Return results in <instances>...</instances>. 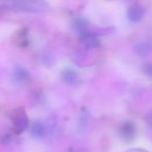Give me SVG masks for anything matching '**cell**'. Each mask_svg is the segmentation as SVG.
<instances>
[{"label": "cell", "mask_w": 152, "mask_h": 152, "mask_svg": "<svg viewBox=\"0 0 152 152\" xmlns=\"http://www.w3.org/2000/svg\"><path fill=\"white\" fill-rule=\"evenodd\" d=\"M48 8L45 0H15L14 11L28 12V13H39L44 12Z\"/></svg>", "instance_id": "obj_1"}, {"label": "cell", "mask_w": 152, "mask_h": 152, "mask_svg": "<svg viewBox=\"0 0 152 152\" xmlns=\"http://www.w3.org/2000/svg\"><path fill=\"white\" fill-rule=\"evenodd\" d=\"M144 14H145V10H144V7L140 6V5H133V6H131V7L128 8V11H127V17H128V19H129L132 23H138V21H140V20L142 19Z\"/></svg>", "instance_id": "obj_2"}, {"label": "cell", "mask_w": 152, "mask_h": 152, "mask_svg": "<svg viewBox=\"0 0 152 152\" xmlns=\"http://www.w3.org/2000/svg\"><path fill=\"white\" fill-rule=\"evenodd\" d=\"M81 44L86 49H95L100 45V40L96 36H94L91 33H84V34H82Z\"/></svg>", "instance_id": "obj_3"}, {"label": "cell", "mask_w": 152, "mask_h": 152, "mask_svg": "<svg viewBox=\"0 0 152 152\" xmlns=\"http://www.w3.org/2000/svg\"><path fill=\"white\" fill-rule=\"evenodd\" d=\"M49 132V127L45 122H42V121H37L33 124V127H32V134L37 138H44Z\"/></svg>", "instance_id": "obj_4"}, {"label": "cell", "mask_w": 152, "mask_h": 152, "mask_svg": "<svg viewBox=\"0 0 152 152\" xmlns=\"http://www.w3.org/2000/svg\"><path fill=\"white\" fill-rule=\"evenodd\" d=\"M74 27L77 32H80L81 34L87 33V28H88V21L83 18H76L74 20Z\"/></svg>", "instance_id": "obj_5"}, {"label": "cell", "mask_w": 152, "mask_h": 152, "mask_svg": "<svg viewBox=\"0 0 152 152\" xmlns=\"http://www.w3.org/2000/svg\"><path fill=\"white\" fill-rule=\"evenodd\" d=\"M15 0H0V17L10 11H14Z\"/></svg>", "instance_id": "obj_6"}, {"label": "cell", "mask_w": 152, "mask_h": 152, "mask_svg": "<svg viewBox=\"0 0 152 152\" xmlns=\"http://www.w3.org/2000/svg\"><path fill=\"white\" fill-rule=\"evenodd\" d=\"M27 124H28V120H27V118H26V115L24 113H21L20 115L17 116V119H15V126L18 127V129L24 131L27 127Z\"/></svg>", "instance_id": "obj_7"}, {"label": "cell", "mask_w": 152, "mask_h": 152, "mask_svg": "<svg viewBox=\"0 0 152 152\" xmlns=\"http://www.w3.org/2000/svg\"><path fill=\"white\" fill-rule=\"evenodd\" d=\"M150 50H151V45L148 43H146V42H142V43H140V44H138L135 46V51L139 55H146V53L150 52Z\"/></svg>", "instance_id": "obj_8"}, {"label": "cell", "mask_w": 152, "mask_h": 152, "mask_svg": "<svg viewBox=\"0 0 152 152\" xmlns=\"http://www.w3.org/2000/svg\"><path fill=\"white\" fill-rule=\"evenodd\" d=\"M63 78H64L65 82H68V83H75L76 80H77V75H76L74 71H71V70H66V71L64 72Z\"/></svg>", "instance_id": "obj_9"}, {"label": "cell", "mask_w": 152, "mask_h": 152, "mask_svg": "<svg viewBox=\"0 0 152 152\" xmlns=\"http://www.w3.org/2000/svg\"><path fill=\"white\" fill-rule=\"evenodd\" d=\"M144 70H145V72H146L148 76L152 77V64H146L145 68H144Z\"/></svg>", "instance_id": "obj_10"}, {"label": "cell", "mask_w": 152, "mask_h": 152, "mask_svg": "<svg viewBox=\"0 0 152 152\" xmlns=\"http://www.w3.org/2000/svg\"><path fill=\"white\" fill-rule=\"evenodd\" d=\"M127 152H146V151L142 148H132V150H128Z\"/></svg>", "instance_id": "obj_11"}]
</instances>
